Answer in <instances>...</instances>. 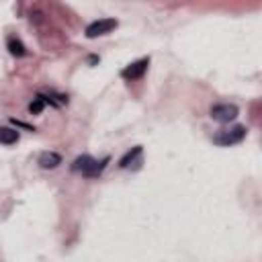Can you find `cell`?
I'll use <instances>...</instances> for the list:
<instances>
[{"label": "cell", "instance_id": "6da1fadb", "mask_svg": "<svg viewBox=\"0 0 262 262\" xmlns=\"http://www.w3.org/2000/svg\"><path fill=\"white\" fill-rule=\"evenodd\" d=\"M107 164H109V158H105V160H94L92 156H80V158H76L74 160V164H72V170H76V172H82L84 176H88V178H94V176H98L105 168H107Z\"/></svg>", "mask_w": 262, "mask_h": 262}, {"label": "cell", "instance_id": "277c9868", "mask_svg": "<svg viewBox=\"0 0 262 262\" xmlns=\"http://www.w3.org/2000/svg\"><path fill=\"white\" fill-rule=\"evenodd\" d=\"M238 107L236 105H229V103H221V105H215L211 107V119L219 121V123H229L238 117Z\"/></svg>", "mask_w": 262, "mask_h": 262}, {"label": "cell", "instance_id": "7a4b0ae2", "mask_svg": "<svg viewBox=\"0 0 262 262\" xmlns=\"http://www.w3.org/2000/svg\"><path fill=\"white\" fill-rule=\"evenodd\" d=\"M246 127L244 125H236V127H232V129H223V131H219V134L213 138V142L217 144V146H234V144H240L244 138H246Z\"/></svg>", "mask_w": 262, "mask_h": 262}, {"label": "cell", "instance_id": "52a82bcc", "mask_svg": "<svg viewBox=\"0 0 262 262\" xmlns=\"http://www.w3.org/2000/svg\"><path fill=\"white\" fill-rule=\"evenodd\" d=\"M17 142H19V131H15L11 127H0V144L13 146Z\"/></svg>", "mask_w": 262, "mask_h": 262}, {"label": "cell", "instance_id": "8992f818", "mask_svg": "<svg viewBox=\"0 0 262 262\" xmlns=\"http://www.w3.org/2000/svg\"><path fill=\"white\" fill-rule=\"evenodd\" d=\"M37 162H39V166H41V168L51 170V168H57L59 164H61V156L55 154V152H43V154L39 156Z\"/></svg>", "mask_w": 262, "mask_h": 262}, {"label": "cell", "instance_id": "3957f363", "mask_svg": "<svg viewBox=\"0 0 262 262\" xmlns=\"http://www.w3.org/2000/svg\"><path fill=\"white\" fill-rule=\"evenodd\" d=\"M113 29H117V21L115 19H98L94 23H90L86 27V37L88 39H94V37H101V35H107Z\"/></svg>", "mask_w": 262, "mask_h": 262}, {"label": "cell", "instance_id": "9c48e42d", "mask_svg": "<svg viewBox=\"0 0 262 262\" xmlns=\"http://www.w3.org/2000/svg\"><path fill=\"white\" fill-rule=\"evenodd\" d=\"M9 51H11L13 55H17V57H21V55L27 53V51H25V45H23L19 39H9Z\"/></svg>", "mask_w": 262, "mask_h": 262}, {"label": "cell", "instance_id": "ba28073f", "mask_svg": "<svg viewBox=\"0 0 262 262\" xmlns=\"http://www.w3.org/2000/svg\"><path fill=\"white\" fill-rule=\"evenodd\" d=\"M142 154V148L138 146V148H134V150H131V152H127L123 158H121V162H119V166L121 168H127V166H131V162H134L138 156Z\"/></svg>", "mask_w": 262, "mask_h": 262}, {"label": "cell", "instance_id": "30bf717a", "mask_svg": "<svg viewBox=\"0 0 262 262\" xmlns=\"http://www.w3.org/2000/svg\"><path fill=\"white\" fill-rule=\"evenodd\" d=\"M43 107H45V101L41 96H37L35 101H33L31 105H29V111H31V115H39L41 111H43Z\"/></svg>", "mask_w": 262, "mask_h": 262}, {"label": "cell", "instance_id": "5b68a950", "mask_svg": "<svg viewBox=\"0 0 262 262\" xmlns=\"http://www.w3.org/2000/svg\"><path fill=\"white\" fill-rule=\"evenodd\" d=\"M148 66H150V57H144V59H140V61L129 63L127 68L121 72V76L127 78V80H138V78H142V76L146 74Z\"/></svg>", "mask_w": 262, "mask_h": 262}]
</instances>
